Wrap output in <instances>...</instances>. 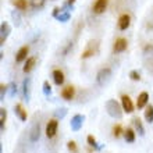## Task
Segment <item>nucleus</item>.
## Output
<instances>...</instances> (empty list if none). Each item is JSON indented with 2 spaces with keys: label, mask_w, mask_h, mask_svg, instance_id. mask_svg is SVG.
I'll list each match as a JSON object with an SVG mask.
<instances>
[{
  "label": "nucleus",
  "mask_w": 153,
  "mask_h": 153,
  "mask_svg": "<svg viewBox=\"0 0 153 153\" xmlns=\"http://www.w3.org/2000/svg\"><path fill=\"white\" fill-rule=\"evenodd\" d=\"M6 92H7V86L1 84V86H0V100H4V95H6Z\"/></svg>",
  "instance_id": "30"
},
{
  "label": "nucleus",
  "mask_w": 153,
  "mask_h": 153,
  "mask_svg": "<svg viewBox=\"0 0 153 153\" xmlns=\"http://www.w3.org/2000/svg\"><path fill=\"white\" fill-rule=\"evenodd\" d=\"M8 33H10V27H8L7 22H3L0 27V42L1 43H4V40L7 39Z\"/></svg>",
  "instance_id": "17"
},
{
  "label": "nucleus",
  "mask_w": 153,
  "mask_h": 153,
  "mask_svg": "<svg viewBox=\"0 0 153 153\" xmlns=\"http://www.w3.org/2000/svg\"><path fill=\"white\" fill-rule=\"evenodd\" d=\"M70 18V14L68 13H65V14H61V16H59V20L61 21V22H65V21Z\"/></svg>",
  "instance_id": "34"
},
{
  "label": "nucleus",
  "mask_w": 153,
  "mask_h": 153,
  "mask_svg": "<svg viewBox=\"0 0 153 153\" xmlns=\"http://www.w3.org/2000/svg\"><path fill=\"white\" fill-rule=\"evenodd\" d=\"M129 78L132 81H139L141 79V74L138 73V71H135V70H132V71L129 73Z\"/></svg>",
  "instance_id": "29"
},
{
  "label": "nucleus",
  "mask_w": 153,
  "mask_h": 153,
  "mask_svg": "<svg viewBox=\"0 0 153 153\" xmlns=\"http://www.w3.org/2000/svg\"><path fill=\"white\" fill-rule=\"evenodd\" d=\"M13 4H14L16 8L20 10V11H25V10L28 8V1H27V0H14Z\"/></svg>",
  "instance_id": "19"
},
{
  "label": "nucleus",
  "mask_w": 153,
  "mask_h": 153,
  "mask_svg": "<svg viewBox=\"0 0 153 153\" xmlns=\"http://www.w3.org/2000/svg\"><path fill=\"white\" fill-rule=\"evenodd\" d=\"M67 149L71 153H78V146H76V143L74 141H70L68 143H67Z\"/></svg>",
  "instance_id": "26"
},
{
  "label": "nucleus",
  "mask_w": 153,
  "mask_h": 153,
  "mask_svg": "<svg viewBox=\"0 0 153 153\" xmlns=\"http://www.w3.org/2000/svg\"><path fill=\"white\" fill-rule=\"evenodd\" d=\"M28 53H29V46H22L18 49V52L16 54V61L17 63H22L28 59Z\"/></svg>",
  "instance_id": "10"
},
{
  "label": "nucleus",
  "mask_w": 153,
  "mask_h": 153,
  "mask_svg": "<svg viewBox=\"0 0 153 153\" xmlns=\"http://www.w3.org/2000/svg\"><path fill=\"white\" fill-rule=\"evenodd\" d=\"M43 93L46 95V96L52 93V86H50V84H49L48 81H45L43 82Z\"/></svg>",
  "instance_id": "28"
},
{
  "label": "nucleus",
  "mask_w": 153,
  "mask_h": 153,
  "mask_svg": "<svg viewBox=\"0 0 153 153\" xmlns=\"http://www.w3.org/2000/svg\"><path fill=\"white\" fill-rule=\"evenodd\" d=\"M111 132H113V137L114 138H120L123 134H124V129L121 127V124H116L113 125V129H111Z\"/></svg>",
  "instance_id": "22"
},
{
  "label": "nucleus",
  "mask_w": 153,
  "mask_h": 153,
  "mask_svg": "<svg viewBox=\"0 0 153 153\" xmlns=\"http://www.w3.org/2000/svg\"><path fill=\"white\" fill-rule=\"evenodd\" d=\"M110 78H111V68L105 67V68L99 70V73H97V75H96V82L100 85V86H103V85H106L109 82Z\"/></svg>",
  "instance_id": "2"
},
{
  "label": "nucleus",
  "mask_w": 153,
  "mask_h": 153,
  "mask_svg": "<svg viewBox=\"0 0 153 153\" xmlns=\"http://www.w3.org/2000/svg\"><path fill=\"white\" fill-rule=\"evenodd\" d=\"M129 25H131V16L124 13V14H121L120 18H118V29L120 31H127L129 28Z\"/></svg>",
  "instance_id": "6"
},
{
  "label": "nucleus",
  "mask_w": 153,
  "mask_h": 153,
  "mask_svg": "<svg viewBox=\"0 0 153 153\" xmlns=\"http://www.w3.org/2000/svg\"><path fill=\"white\" fill-rule=\"evenodd\" d=\"M95 52H96V50L92 48V45H89V48L86 49L84 53H82V59H89L91 56H93V53H95Z\"/></svg>",
  "instance_id": "25"
},
{
  "label": "nucleus",
  "mask_w": 153,
  "mask_h": 153,
  "mask_svg": "<svg viewBox=\"0 0 153 153\" xmlns=\"http://www.w3.org/2000/svg\"><path fill=\"white\" fill-rule=\"evenodd\" d=\"M35 64H36V57H28V59L25 60V63H24L22 71H24L25 74L31 73V71L33 70V67H35Z\"/></svg>",
  "instance_id": "15"
},
{
  "label": "nucleus",
  "mask_w": 153,
  "mask_h": 153,
  "mask_svg": "<svg viewBox=\"0 0 153 153\" xmlns=\"http://www.w3.org/2000/svg\"><path fill=\"white\" fill-rule=\"evenodd\" d=\"M65 113H67V110H65L64 107H61V109H59L54 114H56V117H60V118H63V117L65 116Z\"/></svg>",
  "instance_id": "31"
},
{
  "label": "nucleus",
  "mask_w": 153,
  "mask_h": 153,
  "mask_svg": "<svg viewBox=\"0 0 153 153\" xmlns=\"http://www.w3.org/2000/svg\"><path fill=\"white\" fill-rule=\"evenodd\" d=\"M74 96H75V88H74L73 85H68V86L63 88V91H61V97H63L64 100H73Z\"/></svg>",
  "instance_id": "9"
},
{
  "label": "nucleus",
  "mask_w": 153,
  "mask_h": 153,
  "mask_svg": "<svg viewBox=\"0 0 153 153\" xmlns=\"http://www.w3.org/2000/svg\"><path fill=\"white\" fill-rule=\"evenodd\" d=\"M148 102H149V93L141 92L139 96H138V100H137V107L138 109H143V107H146Z\"/></svg>",
  "instance_id": "13"
},
{
  "label": "nucleus",
  "mask_w": 153,
  "mask_h": 153,
  "mask_svg": "<svg viewBox=\"0 0 153 153\" xmlns=\"http://www.w3.org/2000/svg\"><path fill=\"white\" fill-rule=\"evenodd\" d=\"M6 118H7V111H6V109H0V131H1V132H4Z\"/></svg>",
  "instance_id": "20"
},
{
  "label": "nucleus",
  "mask_w": 153,
  "mask_h": 153,
  "mask_svg": "<svg viewBox=\"0 0 153 153\" xmlns=\"http://www.w3.org/2000/svg\"><path fill=\"white\" fill-rule=\"evenodd\" d=\"M107 4H109V0H96L92 7L93 13L95 14H103L106 11V8H107Z\"/></svg>",
  "instance_id": "8"
},
{
  "label": "nucleus",
  "mask_w": 153,
  "mask_h": 153,
  "mask_svg": "<svg viewBox=\"0 0 153 153\" xmlns=\"http://www.w3.org/2000/svg\"><path fill=\"white\" fill-rule=\"evenodd\" d=\"M52 76H53V81H54V84L57 85V86H61V85L64 84V73L61 71V70H54L52 73Z\"/></svg>",
  "instance_id": "11"
},
{
  "label": "nucleus",
  "mask_w": 153,
  "mask_h": 153,
  "mask_svg": "<svg viewBox=\"0 0 153 153\" xmlns=\"http://www.w3.org/2000/svg\"><path fill=\"white\" fill-rule=\"evenodd\" d=\"M22 93H24V97L27 100L31 99V78H28V76L22 82Z\"/></svg>",
  "instance_id": "16"
},
{
  "label": "nucleus",
  "mask_w": 153,
  "mask_h": 153,
  "mask_svg": "<svg viewBox=\"0 0 153 153\" xmlns=\"http://www.w3.org/2000/svg\"><path fill=\"white\" fill-rule=\"evenodd\" d=\"M121 107H123V111H125L128 114L134 111V103L128 95H123L121 96Z\"/></svg>",
  "instance_id": "5"
},
{
  "label": "nucleus",
  "mask_w": 153,
  "mask_h": 153,
  "mask_svg": "<svg viewBox=\"0 0 153 153\" xmlns=\"http://www.w3.org/2000/svg\"><path fill=\"white\" fill-rule=\"evenodd\" d=\"M134 124H135V127H137L139 135H142V137H143V135H145V129H143V127H142L141 120H139V118H135V120H134Z\"/></svg>",
  "instance_id": "23"
},
{
  "label": "nucleus",
  "mask_w": 153,
  "mask_h": 153,
  "mask_svg": "<svg viewBox=\"0 0 153 153\" xmlns=\"http://www.w3.org/2000/svg\"><path fill=\"white\" fill-rule=\"evenodd\" d=\"M74 1H75V0H68V1H67V6H70V4H74Z\"/></svg>",
  "instance_id": "36"
},
{
  "label": "nucleus",
  "mask_w": 153,
  "mask_h": 153,
  "mask_svg": "<svg viewBox=\"0 0 153 153\" xmlns=\"http://www.w3.org/2000/svg\"><path fill=\"white\" fill-rule=\"evenodd\" d=\"M106 110H107L109 116H111L113 118H121V116H123V111H121L123 107H121L116 100H113V99L107 100V103H106Z\"/></svg>",
  "instance_id": "1"
},
{
  "label": "nucleus",
  "mask_w": 153,
  "mask_h": 153,
  "mask_svg": "<svg viewBox=\"0 0 153 153\" xmlns=\"http://www.w3.org/2000/svg\"><path fill=\"white\" fill-rule=\"evenodd\" d=\"M128 48V40L125 38H117L113 45V52L114 53H123Z\"/></svg>",
  "instance_id": "4"
},
{
  "label": "nucleus",
  "mask_w": 153,
  "mask_h": 153,
  "mask_svg": "<svg viewBox=\"0 0 153 153\" xmlns=\"http://www.w3.org/2000/svg\"><path fill=\"white\" fill-rule=\"evenodd\" d=\"M14 113L18 116V118H20L21 121H27V118H28V113H27V110L22 107L21 103H17V105L14 106Z\"/></svg>",
  "instance_id": "12"
},
{
  "label": "nucleus",
  "mask_w": 153,
  "mask_h": 153,
  "mask_svg": "<svg viewBox=\"0 0 153 153\" xmlns=\"http://www.w3.org/2000/svg\"><path fill=\"white\" fill-rule=\"evenodd\" d=\"M57 129H59V120H56V118H53V120H50L46 124V137H48V139H53V138L56 137L57 134Z\"/></svg>",
  "instance_id": "3"
},
{
  "label": "nucleus",
  "mask_w": 153,
  "mask_h": 153,
  "mask_svg": "<svg viewBox=\"0 0 153 153\" xmlns=\"http://www.w3.org/2000/svg\"><path fill=\"white\" fill-rule=\"evenodd\" d=\"M148 68H149L150 71H152V73H153V60H150L149 63H148Z\"/></svg>",
  "instance_id": "35"
},
{
  "label": "nucleus",
  "mask_w": 153,
  "mask_h": 153,
  "mask_svg": "<svg viewBox=\"0 0 153 153\" xmlns=\"http://www.w3.org/2000/svg\"><path fill=\"white\" fill-rule=\"evenodd\" d=\"M40 137V124L39 123H35L31 128V134H29V139L31 142H36Z\"/></svg>",
  "instance_id": "14"
},
{
  "label": "nucleus",
  "mask_w": 153,
  "mask_h": 153,
  "mask_svg": "<svg viewBox=\"0 0 153 153\" xmlns=\"http://www.w3.org/2000/svg\"><path fill=\"white\" fill-rule=\"evenodd\" d=\"M84 120H85L84 116H81V114H75V116L71 118V121H70V127H71V129H73V131H79V129L82 128Z\"/></svg>",
  "instance_id": "7"
},
{
  "label": "nucleus",
  "mask_w": 153,
  "mask_h": 153,
  "mask_svg": "<svg viewBox=\"0 0 153 153\" xmlns=\"http://www.w3.org/2000/svg\"><path fill=\"white\" fill-rule=\"evenodd\" d=\"M45 1L46 0H31V6H32L35 10H39L45 6Z\"/></svg>",
  "instance_id": "24"
},
{
  "label": "nucleus",
  "mask_w": 153,
  "mask_h": 153,
  "mask_svg": "<svg viewBox=\"0 0 153 153\" xmlns=\"http://www.w3.org/2000/svg\"><path fill=\"white\" fill-rule=\"evenodd\" d=\"M8 86H10V96H14V95L17 93V86H16V84L13 82V84H10Z\"/></svg>",
  "instance_id": "32"
},
{
  "label": "nucleus",
  "mask_w": 153,
  "mask_h": 153,
  "mask_svg": "<svg viewBox=\"0 0 153 153\" xmlns=\"http://www.w3.org/2000/svg\"><path fill=\"white\" fill-rule=\"evenodd\" d=\"M124 138H125V141L128 142V143H132V142H135V138H137V135H135V131H134L132 128H127L124 131Z\"/></svg>",
  "instance_id": "18"
},
{
  "label": "nucleus",
  "mask_w": 153,
  "mask_h": 153,
  "mask_svg": "<svg viewBox=\"0 0 153 153\" xmlns=\"http://www.w3.org/2000/svg\"><path fill=\"white\" fill-rule=\"evenodd\" d=\"M145 120L148 121V123H153V106L149 105L146 106V110H145Z\"/></svg>",
  "instance_id": "21"
},
{
  "label": "nucleus",
  "mask_w": 153,
  "mask_h": 153,
  "mask_svg": "<svg viewBox=\"0 0 153 153\" xmlns=\"http://www.w3.org/2000/svg\"><path fill=\"white\" fill-rule=\"evenodd\" d=\"M145 54H152L153 53V45H146L145 49H143Z\"/></svg>",
  "instance_id": "33"
},
{
  "label": "nucleus",
  "mask_w": 153,
  "mask_h": 153,
  "mask_svg": "<svg viewBox=\"0 0 153 153\" xmlns=\"http://www.w3.org/2000/svg\"><path fill=\"white\" fill-rule=\"evenodd\" d=\"M88 143H89V146H93L95 149H100V146H97V142H96V139L92 137V135H88Z\"/></svg>",
  "instance_id": "27"
}]
</instances>
